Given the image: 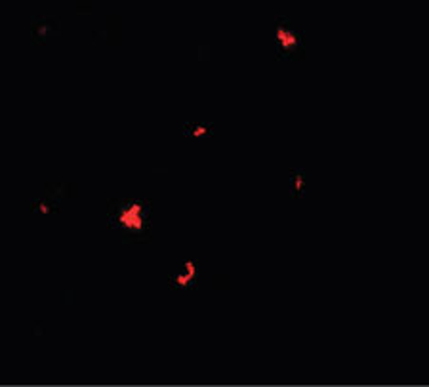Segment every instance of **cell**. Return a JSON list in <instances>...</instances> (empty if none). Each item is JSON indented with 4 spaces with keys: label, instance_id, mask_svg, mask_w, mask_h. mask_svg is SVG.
Wrapping results in <instances>:
<instances>
[{
    "label": "cell",
    "instance_id": "obj_1",
    "mask_svg": "<svg viewBox=\"0 0 429 387\" xmlns=\"http://www.w3.org/2000/svg\"><path fill=\"white\" fill-rule=\"evenodd\" d=\"M107 227L120 233L126 244L151 240V203L141 198H113L107 205Z\"/></svg>",
    "mask_w": 429,
    "mask_h": 387
},
{
    "label": "cell",
    "instance_id": "obj_2",
    "mask_svg": "<svg viewBox=\"0 0 429 387\" xmlns=\"http://www.w3.org/2000/svg\"><path fill=\"white\" fill-rule=\"evenodd\" d=\"M275 56L279 61H302L305 57L303 35L289 17H279L275 22Z\"/></svg>",
    "mask_w": 429,
    "mask_h": 387
},
{
    "label": "cell",
    "instance_id": "obj_3",
    "mask_svg": "<svg viewBox=\"0 0 429 387\" xmlns=\"http://www.w3.org/2000/svg\"><path fill=\"white\" fill-rule=\"evenodd\" d=\"M61 31V23L57 17H46V15H36L31 22V41L38 46L48 43L50 36H57Z\"/></svg>",
    "mask_w": 429,
    "mask_h": 387
},
{
    "label": "cell",
    "instance_id": "obj_4",
    "mask_svg": "<svg viewBox=\"0 0 429 387\" xmlns=\"http://www.w3.org/2000/svg\"><path fill=\"white\" fill-rule=\"evenodd\" d=\"M168 286L174 290H193L197 286V265L195 261H185L182 271L168 277Z\"/></svg>",
    "mask_w": 429,
    "mask_h": 387
},
{
    "label": "cell",
    "instance_id": "obj_5",
    "mask_svg": "<svg viewBox=\"0 0 429 387\" xmlns=\"http://www.w3.org/2000/svg\"><path fill=\"white\" fill-rule=\"evenodd\" d=\"M31 212H33L35 216L48 218V216H52V214H57V212H59V200L52 197L50 193H46V195H43V197H38L36 200H33V205H31Z\"/></svg>",
    "mask_w": 429,
    "mask_h": 387
},
{
    "label": "cell",
    "instance_id": "obj_6",
    "mask_svg": "<svg viewBox=\"0 0 429 387\" xmlns=\"http://www.w3.org/2000/svg\"><path fill=\"white\" fill-rule=\"evenodd\" d=\"M214 134V126L208 124V122H187L183 126V138L193 141H201L210 138Z\"/></svg>",
    "mask_w": 429,
    "mask_h": 387
},
{
    "label": "cell",
    "instance_id": "obj_7",
    "mask_svg": "<svg viewBox=\"0 0 429 387\" xmlns=\"http://www.w3.org/2000/svg\"><path fill=\"white\" fill-rule=\"evenodd\" d=\"M305 174L302 168H296L290 172V195L294 198H302L305 195Z\"/></svg>",
    "mask_w": 429,
    "mask_h": 387
}]
</instances>
